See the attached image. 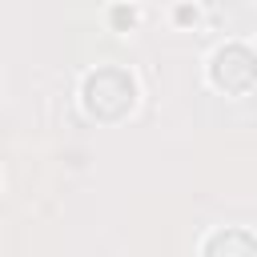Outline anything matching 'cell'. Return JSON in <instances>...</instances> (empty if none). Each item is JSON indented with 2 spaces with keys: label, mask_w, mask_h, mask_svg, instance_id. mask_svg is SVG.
I'll use <instances>...</instances> for the list:
<instances>
[{
  "label": "cell",
  "mask_w": 257,
  "mask_h": 257,
  "mask_svg": "<svg viewBox=\"0 0 257 257\" xmlns=\"http://www.w3.org/2000/svg\"><path fill=\"white\" fill-rule=\"evenodd\" d=\"M177 20L185 24V20H197V8H177Z\"/></svg>",
  "instance_id": "5"
},
{
  "label": "cell",
  "mask_w": 257,
  "mask_h": 257,
  "mask_svg": "<svg viewBox=\"0 0 257 257\" xmlns=\"http://www.w3.org/2000/svg\"><path fill=\"white\" fill-rule=\"evenodd\" d=\"M112 24H116V28H133V24H137V8H124V4L112 8Z\"/></svg>",
  "instance_id": "4"
},
{
  "label": "cell",
  "mask_w": 257,
  "mask_h": 257,
  "mask_svg": "<svg viewBox=\"0 0 257 257\" xmlns=\"http://www.w3.org/2000/svg\"><path fill=\"white\" fill-rule=\"evenodd\" d=\"M209 80L221 92H249L257 84V52L245 44H225L209 60Z\"/></svg>",
  "instance_id": "2"
},
{
  "label": "cell",
  "mask_w": 257,
  "mask_h": 257,
  "mask_svg": "<svg viewBox=\"0 0 257 257\" xmlns=\"http://www.w3.org/2000/svg\"><path fill=\"white\" fill-rule=\"evenodd\" d=\"M80 96H84L88 116H96V120H120V116L133 112V104H137V80H133L124 68L104 64V68H96V72L84 76Z\"/></svg>",
  "instance_id": "1"
},
{
  "label": "cell",
  "mask_w": 257,
  "mask_h": 257,
  "mask_svg": "<svg viewBox=\"0 0 257 257\" xmlns=\"http://www.w3.org/2000/svg\"><path fill=\"white\" fill-rule=\"evenodd\" d=\"M205 257H257V237L245 229H217L205 241Z\"/></svg>",
  "instance_id": "3"
}]
</instances>
